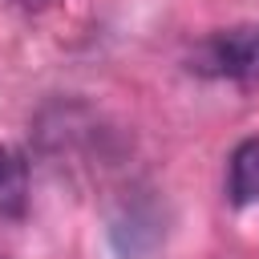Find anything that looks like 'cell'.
<instances>
[{
	"mask_svg": "<svg viewBox=\"0 0 259 259\" xmlns=\"http://www.w3.org/2000/svg\"><path fill=\"white\" fill-rule=\"evenodd\" d=\"M190 69L198 77H219L239 89H259V24L219 28L190 53Z\"/></svg>",
	"mask_w": 259,
	"mask_h": 259,
	"instance_id": "6da1fadb",
	"label": "cell"
},
{
	"mask_svg": "<svg viewBox=\"0 0 259 259\" xmlns=\"http://www.w3.org/2000/svg\"><path fill=\"white\" fill-rule=\"evenodd\" d=\"M28 214V158L12 146H0V219Z\"/></svg>",
	"mask_w": 259,
	"mask_h": 259,
	"instance_id": "7a4b0ae2",
	"label": "cell"
},
{
	"mask_svg": "<svg viewBox=\"0 0 259 259\" xmlns=\"http://www.w3.org/2000/svg\"><path fill=\"white\" fill-rule=\"evenodd\" d=\"M227 194L235 206H251L259 202V138H247L235 146L231 154V178H227Z\"/></svg>",
	"mask_w": 259,
	"mask_h": 259,
	"instance_id": "3957f363",
	"label": "cell"
},
{
	"mask_svg": "<svg viewBox=\"0 0 259 259\" xmlns=\"http://www.w3.org/2000/svg\"><path fill=\"white\" fill-rule=\"evenodd\" d=\"M12 8H20V12H45V8H53L57 0H8Z\"/></svg>",
	"mask_w": 259,
	"mask_h": 259,
	"instance_id": "277c9868",
	"label": "cell"
}]
</instances>
